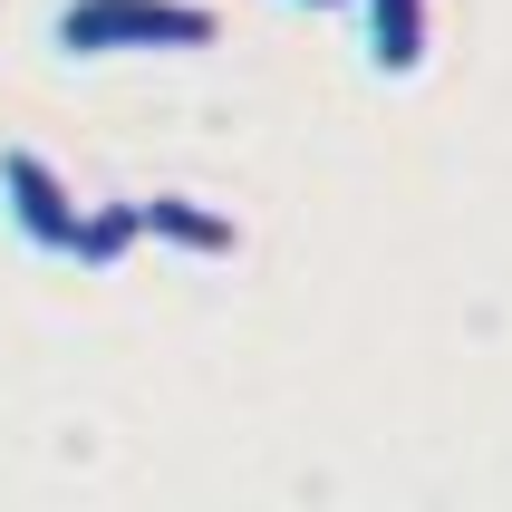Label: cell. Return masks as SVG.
<instances>
[{
	"label": "cell",
	"instance_id": "cell-1",
	"mask_svg": "<svg viewBox=\"0 0 512 512\" xmlns=\"http://www.w3.org/2000/svg\"><path fill=\"white\" fill-rule=\"evenodd\" d=\"M213 39H223V20L203 0H58L49 20L58 58H184Z\"/></svg>",
	"mask_w": 512,
	"mask_h": 512
},
{
	"label": "cell",
	"instance_id": "cell-2",
	"mask_svg": "<svg viewBox=\"0 0 512 512\" xmlns=\"http://www.w3.org/2000/svg\"><path fill=\"white\" fill-rule=\"evenodd\" d=\"M0 203H10V223H20L29 252H58L78 261V232H87V203L68 194V174L39 155V145H0Z\"/></svg>",
	"mask_w": 512,
	"mask_h": 512
},
{
	"label": "cell",
	"instance_id": "cell-3",
	"mask_svg": "<svg viewBox=\"0 0 512 512\" xmlns=\"http://www.w3.org/2000/svg\"><path fill=\"white\" fill-rule=\"evenodd\" d=\"M358 49L377 78H416L435 58V0H358Z\"/></svg>",
	"mask_w": 512,
	"mask_h": 512
},
{
	"label": "cell",
	"instance_id": "cell-4",
	"mask_svg": "<svg viewBox=\"0 0 512 512\" xmlns=\"http://www.w3.org/2000/svg\"><path fill=\"white\" fill-rule=\"evenodd\" d=\"M145 242H174V252H203V261H232L242 252V223L213 213L194 194H145Z\"/></svg>",
	"mask_w": 512,
	"mask_h": 512
},
{
	"label": "cell",
	"instance_id": "cell-5",
	"mask_svg": "<svg viewBox=\"0 0 512 512\" xmlns=\"http://www.w3.org/2000/svg\"><path fill=\"white\" fill-rule=\"evenodd\" d=\"M145 242V203H87V232H78V271H116V261Z\"/></svg>",
	"mask_w": 512,
	"mask_h": 512
},
{
	"label": "cell",
	"instance_id": "cell-6",
	"mask_svg": "<svg viewBox=\"0 0 512 512\" xmlns=\"http://www.w3.org/2000/svg\"><path fill=\"white\" fill-rule=\"evenodd\" d=\"M300 10H358V0H300Z\"/></svg>",
	"mask_w": 512,
	"mask_h": 512
}]
</instances>
